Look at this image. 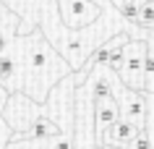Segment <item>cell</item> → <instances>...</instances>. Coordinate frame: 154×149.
Masks as SVG:
<instances>
[{
    "mask_svg": "<svg viewBox=\"0 0 154 149\" xmlns=\"http://www.w3.org/2000/svg\"><path fill=\"white\" fill-rule=\"evenodd\" d=\"M123 68L118 71L123 86H128L133 92H146V73H144V60L149 55V45L144 39H131L123 50Z\"/></svg>",
    "mask_w": 154,
    "mask_h": 149,
    "instance_id": "cell-1",
    "label": "cell"
},
{
    "mask_svg": "<svg viewBox=\"0 0 154 149\" xmlns=\"http://www.w3.org/2000/svg\"><path fill=\"white\" fill-rule=\"evenodd\" d=\"M120 120V107H118V99L107 97L94 102V136H97V147L102 144L105 133L112 128V123Z\"/></svg>",
    "mask_w": 154,
    "mask_h": 149,
    "instance_id": "cell-4",
    "label": "cell"
},
{
    "mask_svg": "<svg viewBox=\"0 0 154 149\" xmlns=\"http://www.w3.org/2000/svg\"><path fill=\"white\" fill-rule=\"evenodd\" d=\"M138 131H141V128L125 123V120H118V123H112V128L105 133V139H102L99 149H125L131 141L138 136Z\"/></svg>",
    "mask_w": 154,
    "mask_h": 149,
    "instance_id": "cell-5",
    "label": "cell"
},
{
    "mask_svg": "<svg viewBox=\"0 0 154 149\" xmlns=\"http://www.w3.org/2000/svg\"><path fill=\"white\" fill-rule=\"evenodd\" d=\"M152 32H154V29H152Z\"/></svg>",
    "mask_w": 154,
    "mask_h": 149,
    "instance_id": "cell-10",
    "label": "cell"
},
{
    "mask_svg": "<svg viewBox=\"0 0 154 149\" xmlns=\"http://www.w3.org/2000/svg\"><path fill=\"white\" fill-rule=\"evenodd\" d=\"M118 13H120L123 21H128V24H133V26L138 24V3H133V0H125L120 8H118Z\"/></svg>",
    "mask_w": 154,
    "mask_h": 149,
    "instance_id": "cell-7",
    "label": "cell"
},
{
    "mask_svg": "<svg viewBox=\"0 0 154 149\" xmlns=\"http://www.w3.org/2000/svg\"><path fill=\"white\" fill-rule=\"evenodd\" d=\"M112 94L118 99V107H120V120H125V123H131V126H136V128L144 131V126H146V94L123 86L120 79L115 84Z\"/></svg>",
    "mask_w": 154,
    "mask_h": 149,
    "instance_id": "cell-2",
    "label": "cell"
},
{
    "mask_svg": "<svg viewBox=\"0 0 154 149\" xmlns=\"http://www.w3.org/2000/svg\"><path fill=\"white\" fill-rule=\"evenodd\" d=\"M3 107H5V99H0V113H3Z\"/></svg>",
    "mask_w": 154,
    "mask_h": 149,
    "instance_id": "cell-9",
    "label": "cell"
},
{
    "mask_svg": "<svg viewBox=\"0 0 154 149\" xmlns=\"http://www.w3.org/2000/svg\"><path fill=\"white\" fill-rule=\"evenodd\" d=\"M144 94H146V126H144V131L154 147V94L152 92H144Z\"/></svg>",
    "mask_w": 154,
    "mask_h": 149,
    "instance_id": "cell-6",
    "label": "cell"
},
{
    "mask_svg": "<svg viewBox=\"0 0 154 149\" xmlns=\"http://www.w3.org/2000/svg\"><path fill=\"white\" fill-rule=\"evenodd\" d=\"M125 149H154V147H152V141H149V136H146V131H138V136Z\"/></svg>",
    "mask_w": 154,
    "mask_h": 149,
    "instance_id": "cell-8",
    "label": "cell"
},
{
    "mask_svg": "<svg viewBox=\"0 0 154 149\" xmlns=\"http://www.w3.org/2000/svg\"><path fill=\"white\" fill-rule=\"evenodd\" d=\"M57 8L63 13L65 26H71V29L89 26L94 18L102 16V5L91 3V0H57Z\"/></svg>",
    "mask_w": 154,
    "mask_h": 149,
    "instance_id": "cell-3",
    "label": "cell"
}]
</instances>
